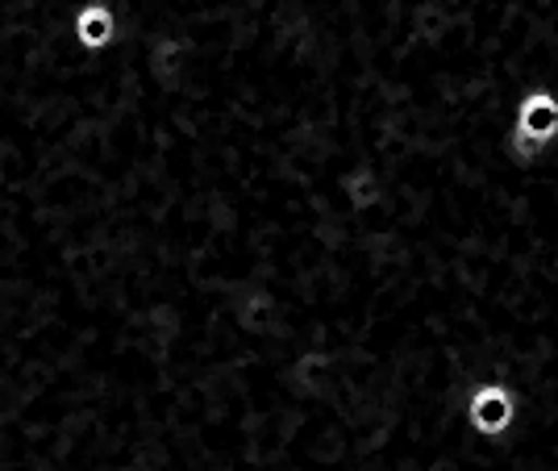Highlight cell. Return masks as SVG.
<instances>
[{"instance_id": "obj_4", "label": "cell", "mask_w": 558, "mask_h": 471, "mask_svg": "<svg viewBox=\"0 0 558 471\" xmlns=\"http://www.w3.org/2000/svg\"><path fill=\"white\" fill-rule=\"evenodd\" d=\"M75 43L84 50H93V55H100V50H109L117 43V17L109 4H100V0H93V4H84L80 13H75Z\"/></svg>"}, {"instance_id": "obj_3", "label": "cell", "mask_w": 558, "mask_h": 471, "mask_svg": "<svg viewBox=\"0 0 558 471\" xmlns=\"http://www.w3.org/2000/svg\"><path fill=\"white\" fill-rule=\"evenodd\" d=\"M517 418H521V392L505 376H488L471 384L463 401V422L475 438L496 443L517 425Z\"/></svg>"}, {"instance_id": "obj_5", "label": "cell", "mask_w": 558, "mask_h": 471, "mask_svg": "<svg viewBox=\"0 0 558 471\" xmlns=\"http://www.w3.org/2000/svg\"><path fill=\"white\" fill-rule=\"evenodd\" d=\"M338 184H342V196H347V205L354 213H367L375 205H384V176L372 164H354Z\"/></svg>"}, {"instance_id": "obj_1", "label": "cell", "mask_w": 558, "mask_h": 471, "mask_svg": "<svg viewBox=\"0 0 558 471\" xmlns=\"http://www.w3.org/2000/svg\"><path fill=\"white\" fill-rule=\"evenodd\" d=\"M496 376L525 388L521 418L505 438H475L466 422H454V404H434L413 434L350 438L333 471H558V280L512 301Z\"/></svg>"}, {"instance_id": "obj_2", "label": "cell", "mask_w": 558, "mask_h": 471, "mask_svg": "<svg viewBox=\"0 0 558 471\" xmlns=\"http://www.w3.org/2000/svg\"><path fill=\"white\" fill-rule=\"evenodd\" d=\"M558 142V93L550 84H530L512 105V121L505 130V155L517 167L542 164Z\"/></svg>"}]
</instances>
